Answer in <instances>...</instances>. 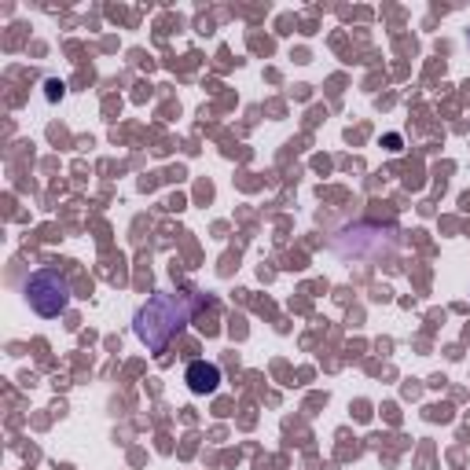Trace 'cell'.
<instances>
[{
  "label": "cell",
  "instance_id": "obj_1",
  "mask_svg": "<svg viewBox=\"0 0 470 470\" xmlns=\"http://www.w3.org/2000/svg\"><path fill=\"white\" fill-rule=\"evenodd\" d=\"M199 305H203L199 294H177V290L155 294V298L147 305H140V312H136V338L151 353H166L173 335H177L184 324H191V316Z\"/></svg>",
  "mask_w": 470,
  "mask_h": 470
},
{
  "label": "cell",
  "instance_id": "obj_2",
  "mask_svg": "<svg viewBox=\"0 0 470 470\" xmlns=\"http://www.w3.org/2000/svg\"><path fill=\"white\" fill-rule=\"evenodd\" d=\"M27 302H30V309L37 316H48V320L63 316L66 305H70V283H66V276H63V272H56V268L34 272V276L27 280Z\"/></svg>",
  "mask_w": 470,
  "mask_h": 470
},
{
  "label": "cell",
  "instance_id": "obj_3",
  "mask_svg": "<svg viewBox=\"0 0 470 470\" xmlns=\"http://www.w3.org/2000/svg\"><path fill=\"white\" fill-rule=\"evenodd\" d=\"M191 393H213L220 386V367L210 360H191L188 364V375H184Z\"/></svg>",
  "mask_w": 470,
  "mask_h": 470
}]
</instances>
